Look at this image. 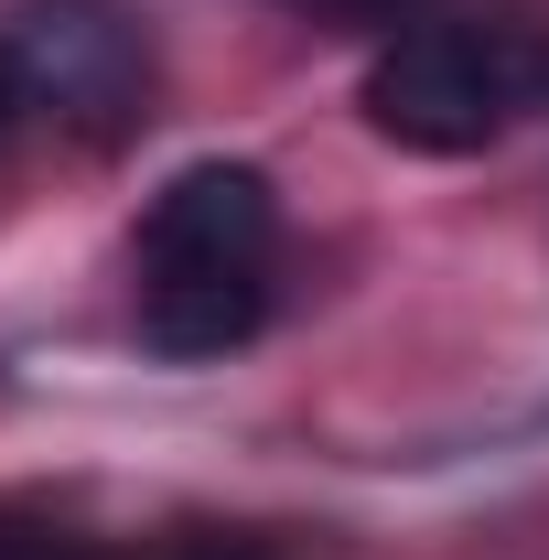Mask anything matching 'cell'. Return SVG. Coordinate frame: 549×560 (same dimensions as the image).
Instances as JSON below:
<instances>
[{
  "label": "cell",
  "mask_w": 549,
  "mask_h": 560,
  "mask_svg": "<svg viewBox=\"0 0 549 560\" xmlns=\"http://www.w3.org/2000/svg\"><path fill=\"white\" fill-rule=\"evenodd\" d=\"M140 335L162 355H226L270 324L280 291V195L248 162H184L140 215Z\"/></svg>",
  "instance_id": "obj_1"
},
{
  "label": "cell",
  "mask_w": 549,
  "mask_h": 560,
  "mask_svg": "<svg viewBox=\"0 0 549 560\" xmlns=\"http://www.w3.org/2000/svg\"><path fill=\"white\" fill-rule=\"evenodd\" d=\"M366 130L431 151V162H464L517 119V44L495 22H399L366 66Z\"/></svg>",
  "instance_id": "obj_2"
},
{
  "label": "cell",
  "mask_w": 549,
  "mask_h": 560,
  "mask_svg": "<svg viewBox=\"0 0 549 560\" xmlns=\"http://www.w3.org/2000/svg\"><path fill=\"white\" fill-rule=\"evenodd\" d=\"M11 66H22V97L75 119L86 140L130 130L140 119V86H151V44H140L130 11L108 0H44L11 22Z\"/></svg>",
  "instance_id": "obj_3"
},
{
  "label": "cell",
  "mask_w": 549,
  "mask_h": 560,
  "mask_svg": "<svg viewBox=\"0 0 549 560\" xmlns=\"http://www.w3.org/2000/svg\"><path fill=\"white\" fill-rule=\"evenodd\" d=\"M302 11H324V22H410L420 0H302Z\"/></svg>",
  "instance_id": "obj_4"
},
{
  "label": "cell",
  "mask_w": 549,
  "mask_h": 560,
  "mask_svg": "<svg viewBox=\"0 0 549 560\" xmlns=\"http://www.w3.org/2000/svg\"><path fill=\"white\" fill-rule=\"evenodd\" d=\"M33 97H22V66H11V44H0V140H11V119H22Z\"/></svg>",
  "instance_id": "obj_5"
},
{
  "label": "cell",
  "mask_w": 549,
  "mask_h": 560,
  "mask_svg": "<svg viewBox=\"0 0 549 560\" xmlns=\"http://www.w3.org/2000/svg\"><path fill=\"white\" fill-rule=\"evenodd\" d=\"M195 560H259V550H195Z\"/></svg>",
  "instance_id": "obj_6"
}]
</instances>
